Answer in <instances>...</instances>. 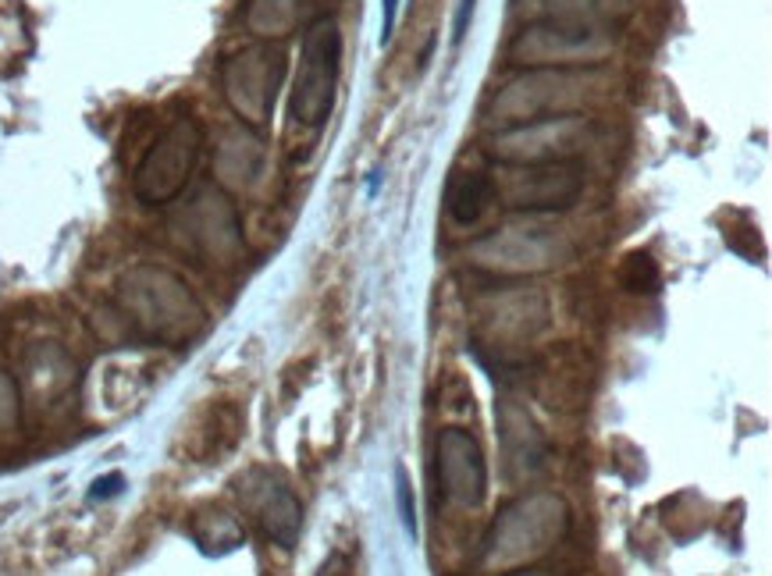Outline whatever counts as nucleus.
Segmentation results:
<instances>
[{
  "mask_svg": "<svg viewBox=\"0 0 772 576\" xmlns=\"http://www.w3.org/2000/svg\"><path fill=\"white\" fill-rule=\"evenodd\" d=\"M339 72H342V32L335 25V19L325 14L303 36L293 104H288L296 125L320 128L328 121L335 107V89H339Z\"/></svg>",
  "mask_w": 772,
  "mask_h": 576,
  "instance_id": "nucleus-1",
  "label": "nucleus"
},
{
  "mask_svg": "<svg viewBox=\"0 0 772 576\" xmlns=\"http://www.w3.org/2000/svg\"><path fill=\"white\" fill-rule=\"evenodd\" d=\"M200 147H203V132L192 118H179L175 125H168L136 171V196L150 206H160L171 196H179L192 168H197Z\"/></svg>",
  "mask_w": 772,
  "mask_h": 576,
  "instance_id": "nucleus-2",
  "label": "nucleus"
},
{
  "mask_svg": "<svg viewBox=\"0 0 772 576\" xmlns=\"http://www.w3.org/2000/svg\"><path fill=\"white\" fill-rule=\"evenodd\" d=\"M278 72H282V64L271 68V64L264 61L261 75H256L253 72V51H246L229 68V100L243 110L250 121H264L271 115V107H275Z\"/></svg>",
  "mask_w": 772,
  "mask_h": 576,
  "instance_id": "nucleus-3",
  "label": "nucleus"
},
{
  "mask_svg": "<svg viewBox=\"0 0 772 576\" xmlns=\"http://www.w3.org/2000/svg\"><path fill=\"white\" fill-rule=\"evenodd\" d=\"M491 192L495 185L488 174H480V171L459 174V179H453V185H448V214L459 224H474L491 203Z\"/></svg>",
  "mask_w": 772,
  "mask_h": 576,
  "instance_id": "nucleus-4",
  "label": "nucleus"
},
{
  "mask_svg": "<svg viewBox=\"0 0 772 576\" xmlns=\"http://www.w3.org/2000/svg\"><path fill=\"white\" fill-rule=\"evenodd\" d=\"M395 494H399V516H402V526H406L410 534H416V505H413V488L406 480V470L395 473Z\"/></svg>",
  "mask_w": 772,
  "mask_h": 576,
  "instance_id": "nucleus-5",
  "label": "nucleus"
},
{
  "mask_svg": "<svg viewBox=\"0 0 772 576\" xmlns=\"http://www.w3.org/2000/svg\"><path fill=\"white\" fill-rule=\"evenodd\" d=\"M121 484H125V480H121V473H107V477H101V480H96V484H93V499H115V494L121 491Z\"/></svg>",
  "mask_w": 772,
  "mask_h": 576,
  "instance_id": "nucleus-6",
  "label": "nucleus"
},
{
  "mask_svg": "<svg viewBox=\"0 0 772 576\" xmlns=\"http://www.w3.org/2000/svg\"><path fill=\"white\" fill-rule=\"evenodd\" d=\"M395 14H399V0H381V43L392 40Z\"/></svg>",
  "mask_w": 772,
  "mask_h": 576,
  "instance_id": "nucleus-7",
  "label": "nucleus"
},
{
  "mask_svg": "<svg viewBox=\"0 0 772 576\" xmlns=\"http://www.w3.org/2000/svg\"><path fill=\"white\" fill-rule=\"evenodd\" d=\"M470 19H474V0H463V4H459V11H456L453 43H463V40H466V29H470Z\"/></svg>",
  "mask_w": 772,
  "mask_h": 576,
  "instance_id": "nucleus-8",
  "label": "nucleus"
}]
</instances>
